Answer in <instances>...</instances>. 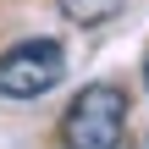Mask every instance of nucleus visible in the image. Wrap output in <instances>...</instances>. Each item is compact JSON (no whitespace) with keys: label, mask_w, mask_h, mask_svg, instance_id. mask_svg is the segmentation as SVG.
I'll return each instance as SVG.
<instances>
[{"label":"nucleus","mask_w":149,"mask_h":149,"mask_svg":"<svg viewBox=\"0 0 149 149\" xmlns=\"http://www.w3.org/2000/svg\"><path fill=\"white\" fill-rule=\"evenodd\" d=\"M127 88L122 83H88L72 94L61 116V144L66 149H122L127 138Z\"/></svg>","instance_id":"1"},{"label":"nucleus","mask_w":149,"mask_h":149,"mask_svg":"<svg viewBox=\"0 0 149 149\" xmlns=\"http://www.w3.org/2000/svg\"><path fill=\"white\" fill-rule=\"evenodd\" d=\"M61 77H66L61 39H22L0 55V100H44Z\"/></svg>","instance_id":"2"},{"label":"nucleus","mask_w":149,"mask_h":149,"mask_svg":"<svg viewBox=\"0 0 149 149\" xmlns=\"http://www.w3.org/2000/svg\"><path fill=\"white\" fill-rule=\"evenodd\" d=\"M61 6V17L72 22V28H100V22H111L127 0H55Z\"/></svg>","instance_id":"3"},{"label":"nucleus","mask_w":149,"mask_h":149,"mask_svg":"<svg viewBox=\"0 0 149 149\" xmlns=\"http://www.w3.org/2000/svg\"><path fill=\"white\" fill-rule=\"evenodd\" d=\"M144 88H149V55H144Z\"/></svg>","instance_id":"4"}]
</instances>
